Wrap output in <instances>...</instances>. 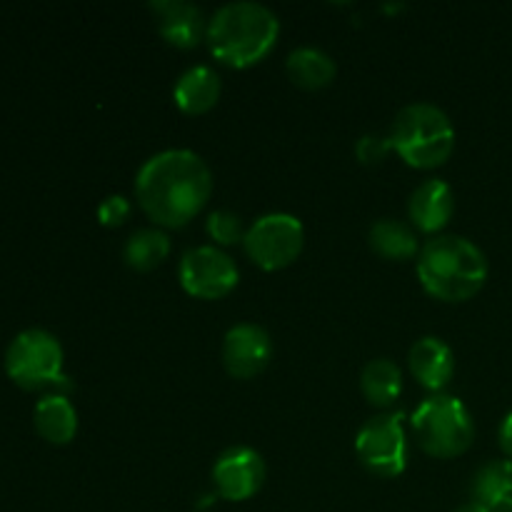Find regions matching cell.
Here are the masks:
<instances>
[{
  "instance_id": "7",
  "label": "cell",
  "mask_w": 512,
  "mask_h": 512,
  "mask_svg": "<svg viewBox=\"0 0 512 512\" xmlns=\"http://www.w3.org/2000/svg\"><path fill=\"white\" fill-rule=\"evenodd\" d=\"M305 228L295 215L270 213L255 220L243 240L245 255L263 270H283L300 258Z\"/></svg>"
},
{
  "instance_id": "18",
  "label": "cell",
  "mask_w": 512,
  "mask_h": 512,
  "mask_svg": "<svg viewBox=\"0 0 512 512\" xmlns=\"http://www.w3.org/2000/svg\"><path fill=\"white\" fill-rule=\"evenodd\" d=\"M360 390L375 408H390L403 393V373L390 358H375L360 373Z\"/></svg>"
},
{
  "instance_id": "15",
  "label": "cell",
  "mask_w": 512,
  "mask_h": 512,
  "mask_svg": "<svg viewBox=\"0 0 512 512\" xmlns=\"http://www.w3.org/2000/svg\"><path fill=\"white\" fill-rule=\"evenodd\" d=\"M220 75L208 65H193L178 78L173 100L185 115H203L213 110L220 100Z\"/></svg>"
},
{
  "instance_id": "1",
  "label": "cell",
  "mask_w": 512,
  "mask_h": 512,
  "mask_svg": "<svg viewBox=\"0 0 512 512\" xmlns=\"http://www.w3.org/2000/svg\"><path fill=\"white\" fill-rule=\"evenodd\" d=\"M213 193V175L198 153L185 148L163 150L145 160L135 178V195L143 213L158 228L188 225Z\"/></svg>"
},
{
  "instance_id": "16",
  "label": "cell",
  "mask_w": 512,
  "mask_h": 512,
  "mask_svg": "<svg viewBox=\"0 0 512 512\" xmlns=\"http://www.w3.org/2000/svg\"><path fill=\"white\" fill-rule=\"evenodd\" d=\"M35 430L43 440L53 445H68L78 433V413L65 395H45L35 405Z\"/></svg>"
},
{
  "instance_id": "25",
  "label": "cell",
  "mask_w": 512,
  "mask_h": 512,
  "mask_svg": "<svg viewBox=\"0 0 512 512\" xmlns=\"http://www.w3.org/2000/svg\"><path fill=\"white\" fill-rule=\"evenodd\" d=\"M500 448L512 460V413H508V418L500 425Z\"/></svg>"
},
{
  "instance_id": "20",
  "label": "cell",
  "mask_w": 512,
  "mask_h": 512,
  "mask_svg": "<svg viewBox=\"0 0 512 512\" xmlns=\"http://www.w3.org/2000/svg\"><path fill=\"white\" fill-rule=\"evenodd\" d=\"M290 80H293L298 88L305 90H320L325 85L333 83L335 73V60L330 58L325 50L320 48H298L288 55V63H285Z\"/></svg>"
},
{
  "instance_id": "5",
  "label": "cell",
  "mask_w": 512,
  "mask_h": 512,
  "mask_svg": "<svg viewBox=\"0 0 512 512\" xmlns=\"http://www.w3.org/2000/svg\"><path fill=\"white\" fill-rule=\"evenodd\" d=\"M418 445L440 460L468 453L475 440V423L465 403L453 395H430L415 408L410 418Z\"/></svg>"
},
{
  "instance_id": "14",
  "label": "cell",
  "mask_w": 512,
  "mask_h": 512,
  "mask_svg": "<svg viewBox=\"0 0 512 512\" xmlns=\"http://www.w3.org/2000/svg\"><path fill=\"white\" fill-rule=\"evenodd\" d=\"M408 368L423 388L443 393L455 375V355L440 338H420L408 353Z\"/></svg>"
},
{
  "instance_id": "6",
  "label": "cell",
  "mask_w": 512,
  "mask_h": 512,
  "mask_svg": "<svg viewBox=\"0 0 512 512\" xmlns=\"http://www.w3.org/2000/svg\"><path fill=\"white\" fill-rule=\"evenodd\" d=\"M5 373L25 390L68 388L63 373V345L40 328L23 330L5 350Z\"/></svg>"
},
{
  "instance_id": "26",
  "label": "cell",
  "mask_w": 512,
  "mask_h": 512,
  "mask_svg": "<svg viewBox=\"0 0 512 512\" xmlns=\"http://www.w3.org/2000/svg\"><path fill=\"white\" fill-rule=\"evenodd\" d=\"M453 512H488L483 508V505L478 503V500H470V503H463L460 508H455Z\"/></svg>"
},
{
  "instance_id": "13",
  "label": "cell",
  "mask_w": 512,
  "mask_h": 512,
  "mask_svg": "<svg viewBox=\"0 0 512 512\" xmlns=\"http://www.w3.org/2000/svg\"><path fill=\"white\" fill-rule=\"evenodd\" d=\"M455 213V195L445 180L430 178L413 190L408 200L410 223L420 233H440Z\"/></svg>"
},
{
  "instance_id": "19",
  "label": "cell",
  "mask_w": 512,
  "mask_h": 512,
  "mask_svg": "<svg viewBox=\"0 0 512 512\" xmlns=\"http://www.w3.org/2000/svg\"><path fill=\"white\" fill-rule=\"evenodd\" d=\"M368 243L385 260H413L415 255H420L415 230L393 218H383L370 225Z\"/></svg>"
},
{
  "instance_id": "24",
  "label": "cell",
  "mask_w": 512,
  "mask_h": 512,
  "mask_svg": "<svg viewBox=\"0 0 512 512\" xmlns=\"http://www.w3.org/2000/svg\"><path fill=\"white\" fill-rule=\"evenodd\" d=\"M130 218V200L123 195H108L98 205V220L105 228H120Z\"/></svg>"
},
{
  "instance_id": "21",
  "label": "cell",
  "mask_w": 512,
  "mask_h": 512,
  "mask_svg": "<svg viewBox=\"0 0 512 512\" xmlns=\"http://www.w3.org/2000/svg\"><path fill=\"white\" fill-rule=\"evenodd\" d=\"M170 255V238L160 228L135 230L123 248V258L128 268L138 273H150L165 263Z\"/></svg>"
},
{
  "instance_id": "22",
  "label": "cell",
  "mask_w": 512,
  "mask_h": 512,
  "mask_svg": "<svg viewBox=\"0 0 512 512\" xmlns=\"http://www.w3.org/2000/svg\"><path fill=\"white\" fill-rule=\"evenodd\" d=\"M210 238L215 240V245H238L245 240L248 230L243 228V220L240 215H235L233 210H215L208 215V223H205Z\"/></svg>"
},
{
  "instance_id": "9",
  "label": "cell",
  "mask_w": 512,
  "mask_h": 512,
  "mask_svg": "<svg viewBox=\"0 0 512 512\" xmlns=\"http://www.w3.org/2000/svg\"><path fill=\"white\" fill-rule=\"evenodd\" d=\"M180 285L188 295L198 300H220L233 293L240 273L228 253L218 245H200L188 250L180 260Z\"/></svg>"
},
{
  "instance_id": "23",
  "label": "cell",
  "mask_w": 512,
  "mask_h": 512,
  "mask_svg": "<svg viewBox=\"0 0 512 512\" xmlns=\"http://www.w3.org/2000/svg\"><path fill=\"white\" fill-rule=\"evenodd\" d=\"M393 150V143H390V135H363V138L358 140V145H355V153H358V158L363 160L365 165H375V163H383L385 155Z\"/></svg>"
},
{
  "instance_id": "11",
  "label": "cell",
  "mask_w": 512,
  "mask_h": 512,
  "mask_svg": "<svg viewBox=\"0 0 512 512\" xmlns=\"http://www.w3.org/2000/svg\"><path fill=\"white\" fill-rule=\"evenodd\" d=\"M273 358L268 330L255 323H238L225 333L223 365L233 378L250 380L263 373Z\"/></svg>"
},
{
  "instance_id": "12",
  "label": "cell",
  "mask_w": 512,
  "mask_h": 512,
  "mask_svg": "<svg viewBox=\"0 0 512 512\" xmlns=\"http://www.w3.org/2000/svg\"><path fill=\"white\" fill-rule=\"evenodd\" d=\"M160 35L173 48L190 50L208 35V18L188 0H155L150 3Z\"/></svg>"
},
{
  "instance_id": "10",
  "label": "cell",
  "mask_w": 512,
  "mask_h": 512,
  "mask_svg": "<svg viewBox=\"0 0 512 512\" xmlns=\"http://www.w3.org/2000/svg\"><path fill=\"white\" fill-rule=\"evenodd\" d=\"M265 483V460L253 448H228L213 465L215 493L228 503L250 500Z\"/></svg>"
},
{
  "instance_id": "3",
  "label": "cell",
  "mask_w": 512,
  "mask_h": 512,
  "mask_svg": "<svg viewBox=\"0 0 512 512\" xmlns=\"http://www.w3.org/2000/svg\"><path fill=\"white\" fill-rule=\"evenodd\" d=\"M280 35V20L260 3H228L208 20V48L228 68H250L268 58Z\"/></svg>"
},
{
  "instance_id": "8",
  "label": "cell",
  "mask_w": 512,
  "mask_h": 512,
  "mask_svg": "<svg viewBox=\"0 0 512 512\" xmlns=\"http://www.w3.org/2000/svg\"><path fill=\"white\" fill-rule=\"evenodd\" d=\"M355 453L360 463L380 478H395L408 465L403 415L383 413L370 418L355 435Z\"/></svg>"
},
{
  "instance_id": "17",
  "label": "cell",
  "mask_w": 512,
  "mask_h": 512,
  "mask_svg": "<svg viewBox=\"0 0 512 512\" xmlns=\"http://www.w3.org/2000/svg\"><path fill=\"white\" fill-rule=\"evenodd\" d=\"M473 500L488 512H512V460H495L478 470Z\"/></svg>"
},
{
  "instance_id": "2",
  "label": "cell",
  "mask_w": 512,
  "mask_h": 512,
  "mask_svg": "<svg viewBox=\"0 0 512 512\" xmlns=\"http://www.w3.org/2000/svg\"><path fill=\"white\" fill-rule=\"evenodd\" d=\"M418 280L443 303H465L483 290L488 258L463 235H438L420 248Z\"/></svg>"
},
{
  "instance_id": "4",
  "label": "cell",
  "mask_w": 512,
  "mask_h": 512,
  "mask_svg": "<svg viewBox=\"0 0 512 512\" xmlns=\"http://www.w3.org/2000/svg\"><path fill=\"white\" fill-rule=\"evenodd\" d=\"M390 143L410 168L433 170L453 155L455 128L438 105L413 103L395 115Z\"/></svg>"
}]
</instances>
